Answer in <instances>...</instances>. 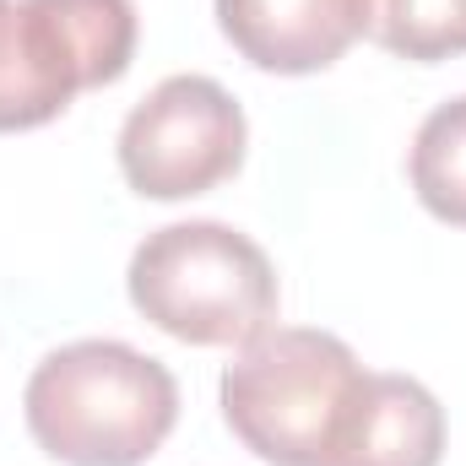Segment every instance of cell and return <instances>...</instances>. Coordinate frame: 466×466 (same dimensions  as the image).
Wrapping results in <instances>:
<instances>
[{"instance_id":"cell-4","label":"cell","mask_w":466,"mask_h":466,"mask_svg":"<svg viewBox=\"0 0 466 466\" xmlns=\"http://www.w3.org/2000/svg\"><path fill=\"white\" fill-rule=\"evenodd\" d=\"M136 55L130 0H0V130H33Z\"/></svg>"},{"instance_id":"cell-5","label":"cell","mask_w":466,"mask_h":466,"mask_svg":"<svg viewBox=\"0 0 466 466\" xmlns=\"http://www.w3.org/2000/svg\"><path fill=\"white\" fill-rule=\"evenodd\" d=\"M244 109L212 76L157 82L119 125V174L147 201L207 196L244 163Z\"/></svg>"},{"instance_id":"cell-9","label":"cell","mask_w":466,"mask_h":466,"mask_svg":"<svg viewBox=\"0 0 466 466\" xmlns=\"http://www.w3.org/2000/svg\"><path fill=\"white\" fill-rule=\"evenodd\" d=\"M369 38L418 66L466 55V0H369Z\"/></svg>"},{"instance_id":"cell-6","label":"cell","mask_w":466,"mask_h":466,"mask_svg":"<svg viewBox=\"0 0 466 466\" xmlns=\"http://www.w3.org/2000/svg\"><path fill=\"white\" fill-rule=\"evenodd\" d=\"M218 27L249 66L309 76L369 33V0H218Z\"/></svg>"},{"instance_id":"cell-3","label":"cell","mask_w":466,"mask_h":466,"mask_svg":"<svg viewBox=\"0 0 466 466\" xmlns=\"http://www.w3.org/2000/svg\"><path fill=\"white\" fill-rule=\"evenodd\" d=\"M130 304L190 348H244L277 320V271L228 223H168L130 255Z\"/></svg>"},{"instance_id":"cell-7","label":"cell","mask_w":466,"mask_h":466,"mask_svg":"<svg viewBox=\"0 0 466 466\" xmlns=\"http://www.w3.org/2000/svg\"><path fill=\"white\" fill-rule=\"evenodd\" d=\"M445 407L407 374H363L331 466H440Z\"/></svg>"},{"instance_id":"cell-1","label":"cell","mask_w":466,"mask_h":466,"mask_svg":"<svg viewBox=\"0 0 466 466\" xmlns=\"http://www.w3.org/2000/svg\"><path fill=\"white\" fill-rule=\"evenodd\" d=\"M22 407L55 461L141 466L179 423V385L125 342H71L33 369Z\"/></svg>"},{"instance_id":"cell-2","label":"cell","mask_w":466,"mask_h":466,"mask_svg":"<svg viewBox=\"0 0 466 466\" xmlns=\"http://www.w3.org/2000/svg\"><path fill=\"white\" fill-rule=\"evenodd\" d=\"M363 363L331 331L277 326L244 342L223 374V418L233 440L271 466H331Z\"/></svg>"},{"instance_id":"cell-8","label":"cell","mask_w":466,"mask_h":466,"mask_svg":"<svg viewBox=\"0 0 466 466\" xmlns=\"http://www.w3.org/2000/svg\"><path fill=\"white\" fill-rule=\"evenodd\" d=\"M412 190H418V201L440 223L466 228V93L451 98V104H440L434 115L418 125Z\"/></svg>"}]
</instances>
